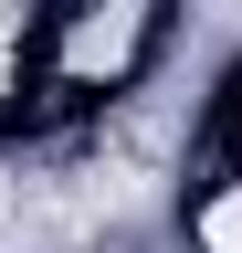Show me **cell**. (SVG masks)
<instances>
[{
    "instance_id": "obj_1",
    "label": "cell",
    "mask_w": 242,
    "mask_h": 253,
    "mask_svg": "<svg viewBox=\"0 0 242 253\" xmlns=\"http://www.w3.org/2000/svg\"><path fill=\"white\" fill-rule=\"evenodd\" d=\"M200 253H242V179H232L221 201L200 211Z\"/></svg>"
}]
</instances>
